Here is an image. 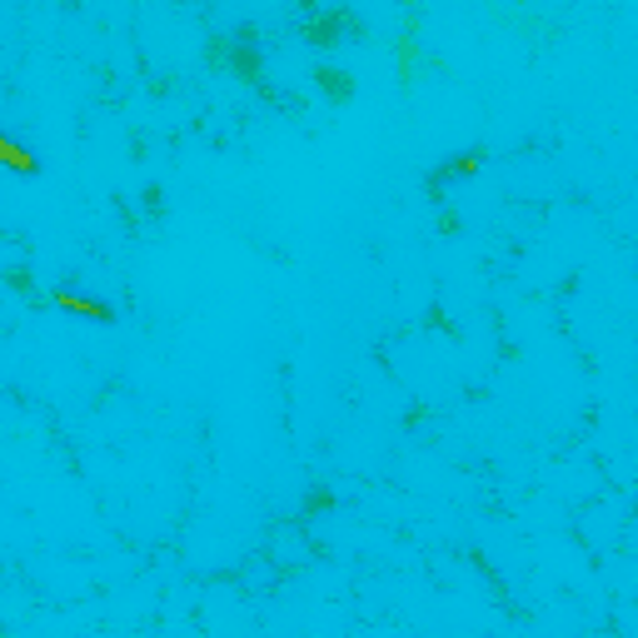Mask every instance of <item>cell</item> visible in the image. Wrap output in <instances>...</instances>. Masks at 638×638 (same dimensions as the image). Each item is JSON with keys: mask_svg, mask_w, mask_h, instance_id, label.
I'll list each match as a JSON object with an SVG mask.
<instances>
[{"mask_svg": "<svg viewBox=\"0 0 638 638\" xmlns=\"http://www.w3.org/2000/svg\"><path fill=\"white\" fill-rule=\"evenodd\" d=\"M0 165H11V170H25V175H31V170H35V160H31V150L11 145V140H0Z\"/></svg>", "mask_w": 638, "mask_h": 638, "instance_id": "1", "label": "cell"}]
</instances>
